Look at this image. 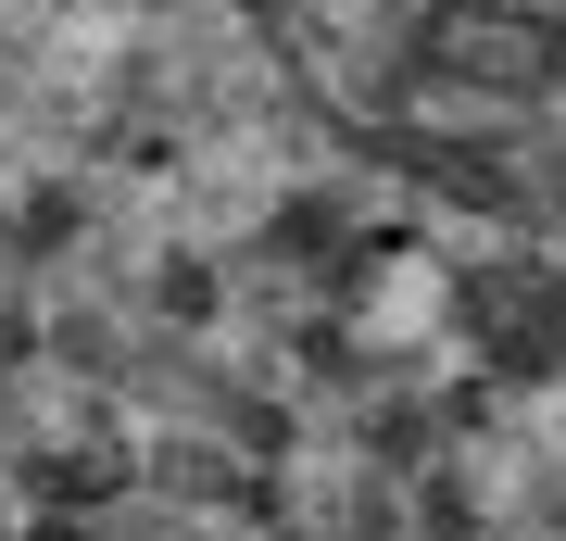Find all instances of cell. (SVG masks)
Segmentation results:
<instances>
[{
    "label": "cell",
    "instance_id": "cell-2",
    "mask_svg": "<svg viewBox=\"0 0 566 541\" xmlns=\"http://www.w3.org/2000/svg\"><path fill=\"white\" fill-rule=\"evenodd\" d=\"M403 114H416V126H441V139H516L528 101H516V89H479V76H441V63H428V76L403 89Z\"/></svg>",
    "mask_w": 566,
    "mask_h": 541
},
{
    "label": "cell",
    "instance_id": "cell-1",
    "mask_svg": "<svg viewBox=\"0 0 566 541\" xmlns=\"http://www.w3.org/2000/svg\"><path fill=\"white\" fill-rule=\"evenodd\" d=\"M416 63L528 101L542 63H554V13H516V0H428V13H416Z\"/></svg>",
    "mask_w": 566,
    "mask_h": 541
}]
</instances>
